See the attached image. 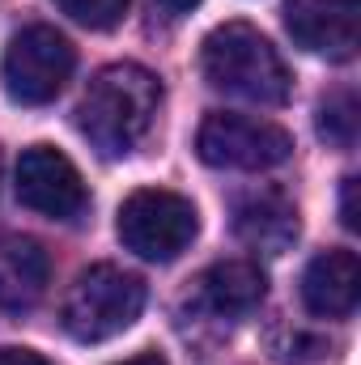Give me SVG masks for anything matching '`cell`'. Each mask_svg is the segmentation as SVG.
Here are the masks:
<instances>
[{
	"instance_id": "obj_14",
	"label": "cell",
	"mask_w": 361,
	"mask_h": 365,
	"mask_svg": "<svg viewBox=\"0 0 361 365\" xmlns=\"http://www.w3.org/2000/svg\"><path fill=\"white\" fill-rule=\"evenodd\" d=\"M73 21H81V26H90V30H111V26H119L123 21V13H128V0H56Z\"/></svg>"
},
{
	"instance_id": "obj_6",
	"label": "cell",
	"mask_w": 361,
	"mask_h": 365,
	"mask_svg": "<svg viewBox=\"0 0 361 365\" xmlns=\"http://www.w3.org/2000/svg\"><path fill=\"white\" fill-rule=\"evenodd\" d=\"M195 153L204 166H217V170H268L293 153V140L285 128H276L268 119L213 110L200 123Z\"/></svg>"
},
{
	"instance_id": "obj_12",
	"label": "cell",
	"mask_w": 361,
	"mask_h": 365,
	"mask_svg": "<svg viewBox=\"0 0 361 365\" xmlns=\"http://www.w3.org/2000/svg\"><path fill=\"white\" fill-rule=\"evenodd\" d=\"M234 234L251 247V251H264V255H280L293 247L298 238V208L285 191H255L247 195L238 208H234Z\"/></svg>"
},
{
	"instance_id": "obj_2",
	"label": "cell",
	"mask_w": 361,
	"mask_h": 365,
	"mask_svg": "<svg viewBox=\"0 0 361 365\" xmlns=\"http://www.w3.org/2000/svg\"><path fill=\"white\" fill-rule=\"evenodd\" d=\"M200 68L208 86L260 106H280L289 98V68L280 51L247 21L217 26L200 47Z\"/></svg>"
},
{
	"instance_id": "obj_7",
	"label": "cell",
	"mask_w": 361,
	"mask_h": 365,
	"mask_svg": "<svg viewBox=\"0 0 361 365\" xmlns=\"http://www.w3.org/2000/svg\"><path fill=\"white\" fill-rule=\"evenodd\" d=\"M17 200L51 221H77L90 204L86 182L77 175V166L51 149V145H30L17 162Z\"/></svg>"
},
{
	"instance_id": "obj_15",
	"label": "cell",
	"mask_w": 361,
	"mask_h": 365,
	"mask_svg": "<svg viewBox=\"0 0 361 365\" xmlns=\"http://www.w3.org/2000/svg\"><path fill=\"white\" fill-rule=\"evenodd\" d=\"M357 187L361 182L349 175L345 187H340V221H345V230H361V208H357Z\"/></svg>"
},
{
	"instance_id": "obj_4",
	"label": "cell",
	"mask_w": 361,
	"mask_h": 365,
	"mask_svg": "<svg viewBox=\"0 0 361 365\" xmlns=\"http://www.w3.org/2000/svg\"><path fill=\"white\" fill-rule=\"evenodd\" d=\"M115 230H119V242L132 255H141L149 264H171V259H179L183 251L195 242L200 212L179 191L141 187V191H132L123 200Z\"/></svg>"
},
{
	"instance_id": "obj_5",
	"label": "cell",
	"mask_w": 361,
	"mask_h": 365,
	"mask_svg": "<svg viewBox=\"0 0 361 365\" xmlns=\"http://www.w3.org/2000/svg\"><path fill=\"white\" fill-rule=\"evenodd\" d=\"M73 64H77V51L56 26H26L4 47L0 81H4V93L13 102L47 106L64 90V81L73 77Z\"/></svg>"
},
{
	"instance_id": "obj_11",
	"label": "cell",
	"mask_w": 361,
	"mask_h": 365,
	"mask_svg": "<svg viewBox=\"0 0 361 365\" xmlns=\"http://www.w3.org/2000/svg\"><path fill=\"white\" fill-rule=\"evenodd\" d=\"M268 280L251 259H221L195 280V306L213 319H243L264 302Z\"/></svg>"
},
{
	"instance_id": "obj_10",
	"label": "cell",
	"mask_w": 361,
	"mask_h": 365,
	"mask_svg": "<svg viewBox=\"0 0 361 365\" xmlns=\"http://www.w3.org/2000/svg\"><path fill=\"white\" fill-rule=\"evenodd\" d=\"M51 280V259L43 251V242L26 238V234H4L0 238V310L4 314H21L30 310Z\"/></svg>"
},
{
	"instance_id": "obj_18",
	"label": "cell",
	"mask_w": 361,
	"mask_h": 365,
	"mask_svg": "<svg viewBox=\"0 0 361 365\" xmlns=\"http://www.w3.org/2000/svg\"><path fill=\"white\" fill-rule=\"evenodd\" d=\"M115 365H166L162 353H141V357H128V361H115Z\"/></svg>"
},
{
	"instance_id": "obj_13",
	"label": "cell",
	"mask_w": 361,
	"mask_h": 365,
	"mask_svg": "<svg viewBox=\"0 0 361 365\" xmlns=\"http://www.w3.org/2000/svg\"><path fill=\"white\" fill-rule=\"evenodd\" d=\"M319 136L336 149H353L357 145V93L336 90L332 98H323L319 106Z\"/></svg>"
},
{
	"instance_id": "obj_1",
	"label": "cell",
	"mask_w": 361,
	"mask_h": 365,
	"mask_svg": "<svg viewBox=\"0 0 361 365\" xmlns=\"http://www.w3.org/2000/svg\"><path fill=\"white\" fill-rule=\"evenodd\" d=\"M162 81L141 64H111L90 81L77 106V132L102 158H128L153 128Z\"/></svg>"
},
{
	"instance_id": "obj_3",
	"label": "cell",
	"mask_w": 361,
	"mask_h": 365,
	"mask_svg": "<svg viewBox=\"0 0 361 365\" xmlns=\"http://www.w3.org/2000/svg\"><path fill=\"white\" fill-rule=\"evenodd\" d=\"M145 310V280L115 264H93L77 276V284L64 297V331L81 344H102L119 331H128Z\"/></svg>"
},
{
	"instance_id": "obj_9",
	"label": "cell",
	"mask_w": 361,
	"mask_h": 365,
	"mask_svg": "<svg viewBox=\"0 0 361 365\" xmlns=\"http://www.w3.org/2000/svg\"><path fill=\"white\" fill-rule=\"evenodd\" d=\"M361 297V264L353 251H323L302 272V302L315 319H349Z\"/></svg>"
},
{
	"instance_id": "obj_16",
	"label": "cell",
	"mask_w": 361,
	"mask_h": 365,
	"mask_svg": "<svg viewBox=\"0 0 361 365\" xmlns=\"http://www.w3.org/2000/svg\"><path fill=\"white\" fill-rule=\"evenodd\" d=\"M0 365H51L43 353H34V349H13V344H4L0 349Z\"/></svg>"
},
{
	"instance_id": "obj_8",
	"label": "cell",
	"mask_w": 361,
	"mask_h": 365,
	"mask_svg": "<svg viewBox=\"0 0 361 365\" xmlns=\"http://www.w3.org/2000/svg\"><path fill=\"white\" fill-rule=\"evenodd\" d=\"M289 38L323 60H353L361 43V0H285Z\"/></svg>"
},
{
	"instance_id": "obj_17",
	"label": "cell",
	"mask_w": 361,
	"mask_h": 365,
	"mask_svg": "<svg viewBox=\"0 0 361 365\" xmlns=\"http://www.w3.org/2000/svg\"><path fill=\"white\" fill-rule=\"evenodd\" d=\"M158 4H162V9H166L171 17H183V13H191V9H195L200 0H158Z\"/></svg>"
}]
</instances>
